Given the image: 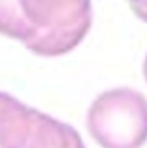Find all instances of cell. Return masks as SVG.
<instances>
[{
	"label": "cell",
	"mask_w": 147,
	"mask_h": 148,
	"mask_svg": "<svg viewBox=\"0 0 147 148\" xmlns=\"http://www.w3.org/2000/svg\"><path fill=\"white\" fill-rule=\"evenodd\" d=\"M30 27L26 47L40 57L76 49L92 27V0H21Z\"/></svg>",
	"instance_id": "1"
},
{
	"label": "cell",
	"mask_w": 147,
	"mask_h": 148,
	"mask_svg": "<svg viewBox=\"0 0 147 148\" xmlns=\"http://www.w3.org/2000/svg\"><path fill=\"white\" fill-rule=\"evenodd\" d=\"M87 129L101 148H142L147 142V99L120 87L106 90L87 112Z\"/></svg>",
	"instance_id": "2"
},
{
	"label": "cell",
	"mask_w": 147,
	"mask_h": 148,
	"mask_svg": "<svg viewBox=\"0 0 147 148\" xmlns=\"http://www.w3.org/2000/svg\"><path fill=\"white\" fill-rule=\"evenodd\" d=\"M22 148H86V145L73 126L33 109L30 131Z\"/></svg>",
	"instance_id": "3"
},
{
	"label": "cell",
	"mask_w": 147,
	"mask_h": 148,
	"mask_svg": "<svg viewBox=\"0 0 147 148\" xmlns=\"http://www.w3.org/2000/svg\"><path fill=\"white\" fill-rule=\"evenodd\" d=\"M33 109L0 91V148H22L32 125Z\"/></svg>",
	"instance_id": "4"
},
{
	"label": "cell",
	"mask_w": 147,
	"mask_h": 148,
	"mask_svg": "<svg viewBox=\"0 0 147 148\" xmlns=\"http://www.w3.org/2000/svg\"><path fill=\"white\" fill-rule=\"evenodd\" d=\"M0 35L26 44L30 38V27L22 13L21 0H0Z\"/></svg>",
	"instance_id": "5"
},
{
	"label": "cell",
	"mask_w": 147,
	"mask_h": 148,
	"mask_svg": "<svg viewBox=\"0 0 147 148\" xmlns=\"http://www.w3.org/2000/svg\"><path fill=\"white\" fill-rule=\"evenodd\" d=\"M131 11L135 13L142 22L147 24V0H128Z\"/></svg>",
	"instance_id": "6"
},
{
	"label": "cell",
	"mask_w": 147,
	"mask_h": 148,
	"mask_svg": "<svg viewBox=\"0 0 147 148\" xmlns=\"http://www.w3.org/2000/svg\"><path fill=\"white\" fill-rule=\"evenodd\" d=\"M144 77H146V82H147V55H146V60H144Z\"/></svg>",
	"instance_id": "7"
}]
</instances>
